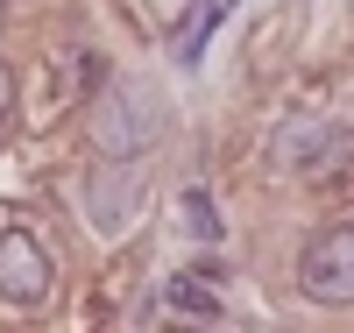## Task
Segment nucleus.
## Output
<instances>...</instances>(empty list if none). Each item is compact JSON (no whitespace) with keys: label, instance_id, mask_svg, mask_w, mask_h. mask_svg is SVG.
I'll list each match as a JSON object with an SVG mask.
<instances>
[{"label":"nucleus","instance_id":"1","mask_svg":"<svg viewBox=\"0 0 354 333\" xmlns=\"http://www.w3.org/2000/svg\"><path fill=\"white\" fill-rule=\"evenodd\" d=\"M149 149H156V107L106 78L100 100H93V156L100 163H135V156H149Z\"/></svg>","mask_w":354,"mask_h":333},{"label":"nucleus","instance_id":"2","mask_svg":"<svg viewBox=\"0 0 354 333\" xmlns=\"http://www.w3.org/2000/svg\"><path fill=\"white\" fill-rule=\"evenodd\" d=\"M270 163L290 170V177H312V185H326L333 170L354 163V135L333 128V120H290V128L270 142Z\"/></svg>","mask_w":354,"mask_h":333},{"label":"nucleus","instance_id":"3","mask_svg":"<svg viewBox=\"0 0 354 333\" xmlns=\"http://www.w3.org/2000/svg\"><path fill=\"white\" fill-rule=\"evenodd\" d=\"M298 291L312 298V305H354V227H326V234H312L305 241V255H298Z\"/></svg>","mask_w":354,"mask_h":333},{"label":"nucleus","instance_id":"4","mask_svg":"<svg viewBox=\"0 0 354 333\" xmlns=\"http://www.w3.org/2000/svg\"><path fill=\"white\" fill-rule=\"evenodd\" d=\"M50 291H57L50 241L28 234V227H8V234H0V298L21 305V312H36V305H50Z\"/></svg>","mask_w":354,"mask_h":333},{"label":"nucleus","instance_id":"5","mask_svg":"<svg viewBox=\"0 0 354 333\" xmlns=\"http://www.w3.org/2000/svg\"><path fill=\"white\" fill-rule=\"evenodd\" d=\"M163 305H170L177 319H205V326H213V319H220V291L185 269V277H170V284H163Z\"/></svg>","mask_w":354,"mask_h":333},{"label":"nucleus","instance_id":"6","mask_svg":"<svg viewBox=\"0 0 354 333\" xmlns=\"http://www.w3.org/2000/svg\"><path fill=\"white\" fill-rule=\"evenodd\" d=\"M220 15H227V0H192V15H185V28L170 36V50H177V64H192L198 57V43L220 28Z\"/></svg>","mask_w":354,"mask_h":333},{"label":"nucleus","instance_id":"7","mask_svg":"<svg viewBox=\"0 0 354 333\" xmlns=\"http://www.w3.org/2000/svg\"><path fill=\"white\" fill-rule=\"evenodd\" d=\"M177 206H185V220H192V234H205V241H220V220H213V199H205L198 185H185V192H177Z\"/></svg>","mask_w":354,"mask_h":333},{"label":"nucleus","instance_id":"8","mask_svg":"<svg viewBox=\"0 0 354 333\" xmlns=\"http://www.w3.org/2000/svg\"><path fill=\"white\" fill-rule=\"evenodd\" d=\"M8 128H15V71L0 64V135H8Z\"/></svg>","mask_w":354,"mask_h":333},{"label":"nucleus","instance_id":"9","mask_svg":"<svg viewBox=\"0 0 354 333\" xmlns=\"http://www.w3.org/2000/svg\"><path fill=\"white\" fill-rule=\"evenodd\" d=\"M0 15H8V0H0Z\"/></svg>","mask_w":354,"mask_h":333}]
</instances>
